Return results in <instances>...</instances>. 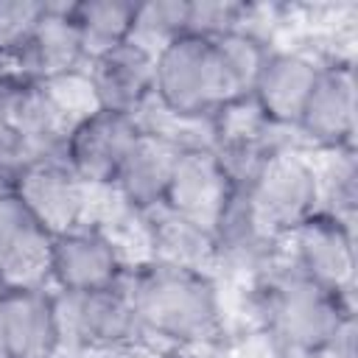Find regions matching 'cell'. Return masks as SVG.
I'll return each mask as SVG.
<instances>
[{
    "instance_id": "cell-11",
    "label": "cell",
    "mask_w": 358,
    "mask_h": 358,
    "mask_svg": "<svg viewBox=\"0 0 358 358\" xmlns=\"http://www.w3.org/2000/svg\"><path fill=\"white\" fill-rule=\"evenodd\" d=\"M62 347L56 294L48 285L0 291V358H56Z\"/></svg>"
},
{
    "instance_id": "cell-15",
    "label": "cell",
    "mask_w": 358,
    "mask_h": 358,
    "mask_svg": "<svg viewBox=\"0 0 358 358\" xmlns=\"http://www.w3.org/2000/svg\"><path fill=\"white\" fill-rule=\"evenodd\" d=\"M322 62L305 50L271 48L260 64L249 98L274 129H294L316 84Z\"/></svg>"
},
{
    "instance_id": "cell-19",
    "label": "cell",
    "mask_w": 358,
    "mask_h": 358,
    "mask_svg": "<svg viewBox=\"0 0 358 358\" xmlns=\"http://www.w3.org/2000/svg\"><path fill=\"white\" fill-rule=\"evenodd\" d=\"M137 3L131 0H81V3H67V17L81 39L87 64L129 42L131 36V20H134Z\"/></svg>"
},
{
    "instance_id": "cell-23",
    "label": "cell",
    "mask_w": 358,
    "mask_h": 358,
    "mask_svg": "<svg viewBox=\"0 0 358 358\" xmlns=\"http://www.w3.org/2000/svg\"><path fill=\"white\" fill-rule=\"evenodd\" d=\"M48 3L36 0H0V56H11L25 45Z\"/></svg>"
},
{
    "instance_id": "cell-13",
    "label": "cell",
    "mask_w": 358,
    "mask_h": 358,
    "mask_svg": "<svg viewBox=\"0 0 358 358\" xmlns=\"http://www.w3.org/2000/svg\"><path fill=\"white\" fill-rule=\"evenodd\" d=\"M154 76L157 53L131 39L87 64V87L95 106L134 117L154 101Z\"/></svg>"
},
{
    "instance_id": "cell-5",
    "label": "cell",
    "mask_w": 358,
    "mask_h": 358,
    "mask_svg": "<svg viewBox=\"0 0 358 358\" xmlns=\"http://www.w3.org/2000/svg\"><path fill=\"white\" fill-rule=\"evenodd\" d=\"M56 294L62 344L78 350H101L115 352L134 344L140 336V322L129 288V268L103 288L84 294Z\"/></svg>"
},
{
    "instance_id": "cell-22",
    "label": "cell",
    "mask_w": 358,
    "mask_h": 358,
    "mask_svg": "<svg viewBox=\"0 0 358 358\" xmlns=\"http://www.w3.org/2000/svg\"><path fill=\"white\" fill-rule=\"evenodd\" d=\"M252 6L246 3H229V0H187V25L185 34L193 36H224L238 28H249Z\"/></svg>"
},
{
    "instance_id": "cell-10",
    "label": "cell",
    "mask_w": 358,
    "mask_h": 358,
    "mask_svg": "<svg viewBox=\"0 0 358 358\" xmlns=\"http://www.w3.org/2000/svg\"><path fill=\"white\" fill-rule=\"evenodd\" d=\"M319 151L355 148V70L350 59H327L294 126Z\"/></svg>"
},
{
    "instance_id": "cell-7",
    "label": "cell",
    "mask_w": 358,
    "mask_h": 358,
    "mask_svg": "<svg viewBox=\"0 0 358 358\" xmlns=\"http://www.w3.org/2000/svg\"><path fill=\"white\" fill-rule=\"evenodd\" d=\"M140 131V117L92 106L67 129L62 159L90 187H109Z\"/></svg>"
},
{
    "instance_id": "cell-2",
    "label": "cell",
    "mask_w": 358,
    "mask_h": 358,
    "mask_svg": "<svg viewBox=\"0 0 358 358\" xmlns=\"http://www.w3.org/2000/svg\"><path fill=\"white\" fill-rule=\"evenodd\" d=\"M255 310L277 358H324L338 327L355 316L350 296H341L285 257L257 271Z\"/></svg>"
},
{
    "instance_id": "cell-4",
    "label": "cell",
    "mask_w": 358,
    "mask_h": 358,
    "mask_svg": "<svg viewBox=\"0 0 358 358\" xmlns=\"http://www.w3.org/2000/svg\"><path fill=\"white\" fill-rule=\"evenodd\" d=\"M238 190L257 229L274 243H282L291 229L322 210L316 159L285 143L277 145Z\"/></svg>"
},
{
    "instance_id": "cell-8",
    "label": "cell",
    "mask_w": 358,
    "mask_h": 358,
    "mask_svg": "<svg viewBox=\"0 0 358 358\" xmlns=\"http://www.w3.org/2000/svg\"><path fill=\"white\" fill-rule=\"evenodd\" d=\"M285 260L319 285L350 296L355 291V224L324 210L285 235Z\"/></svg>"
},
{
    "instance_id": "cell-21",
    "label": "cell",
    "mask_w": 358,
    "mask_h": 358,
    "mask_svg": "<svg viewBox=\"0 0 358 358\" xmlns=\"http://www.w3.org/2000/svg\"><path fill=\"white\" fill-rule=\"evenodd\" d=\"M187 25V0H151L137 3L134 20H131V42L159 50L171 39L182 36Z\"/></svg>"
},
{
    "instance_id": "cell-25",
    "label": "cell",
    "mask_w": 358,
    "mask_h": 358,
    "mask_svg": "<svg viewBox=\"0 0 358 358\" xmlns=\"http://www.w3.org/2000/svg\"><path fill=\"white\" fill-rule=\"evenodd\" d=\"M0 291H3V285H0Z\"/></svg>"
},
{
    "instance_id": "cell-6",
    "label": "cell",
    "mask_w": 358,
    "mask_h": 358,
    "mask_svg": "<svg viewBox=\"0 0 358 358\" xmlns=\"http://www.w3.org/2000/svg\"><path fill=\"white\" fill-rule=\"evenodd\" d=\"M3 185L25 204V210L50 232H67L87 224L90 213V185L81 182L62 154L36 157L14 168Z\"/></svg>"
},
{
    "instance_id": "cell-9",
    "label": "cell",
    "mask_w": 358,
    "mask_h": 358,
    "mask_svg": "<svg viewBox=\"0 0 358 358\" xmlns=\"http://www.w3.org/2000/svg\"><path fill=\"white\" fill-rule=\"evenodd\" d=\"M129 263L115 238L98 224H81L53 235L48 260V285L62 294H84L112 285Z\"/></svg>"
},
{
    "instance_id": "cell-1",
    "label": "cell",
    "mask_w": 358,
    "mask_h": 358,
    "mask_svg": "<svg viewBox=\"0 0 358 358\" xmlns=\"http://www.w3.org/2000/svg\"><path fill=\"white\" fill-rule=\"evenodd\" d=\"M129 288L143 338L176 350H204L224 338L221 291L210 271L148 257L129 266Z\"/></svg>"
},
{
    "instance_id": "cell-12",
    "label": "cell",
    "mask_w": 358,
    "mask_h": 358,
    "mask_svg": "<svg viewBox=\"0 0 358 358\" xmlns=\"http://www.w3.org/2000/svg\"><path fill=\"white\" fill-rule=\"evenodd\" d=\"M232 182L210 143L182 145L168 179L162 207L196 221L199 227H215L221 210L232 196Z\"/></svg>"
},
{
    "instance_id": "cell-24",
    "label": "cell",
    "mask_w": 358,
    "mask_h": 358,
    "mask_svg": "<svg viewBox=\"0 0 358 358\" xmlns=\"http://www.w3.org/2000/svg\"><path fill=\"white\" fill-rule=\"evenodd\" d=\"M0 179H6V151H3V126H0Z\"/></svg>"
},
{
    "instance_id": "cell-16",
    "label": "cell",
    "mask_w": 358,
    "mask_h": 358,
    "mask_svg": "<svg viewBox=\"0 0 358 358\" xmlns=\"http://www.w3.org/2000/svg\"><path fill=\"white\" fill-rule=\"evenodd\" d=\"M179 148H182V143H176L173 137L154 131V129H143L140 137L134 140V145L129 148L126 159L120 162L109 187L137 215H145V213L162 207Z\"/></svg>"
},
{
    "instance_id": "cell-14",
    "label": "cell",
    "mask_w": 358,
    "mask_h": 358,
    "mask_svg": "<svg viewBox=\"0 0 358 358\" xmlns=\"http://www.w3.org/2000/svg\"><path fill=\"white\" fill-rule=\"evenodd\" d=\"M50 241L53 235L0 185V285H48Z\"/></svg>"
},
{
    "instance_id": "cell-17",
    "label": "cell",
    "mask_w": 358,
    "mask_h": 358,
    "mask_svg": "<svg viewBox=\"0 0 358 358\" xmlns=\"http://www.w3.org/2000/svg\"><path fill=\"white\" fill-rule=\"evenodd\" d=\"M17 73L39 81V84H56L62 78H73L81 73V64H87L81 39L67 17V6H50L25 39V45L14 53Z\"/></svg>"
},
{
    "instance_id": "cell-20",
    "label": "cell",
    "mask_w": 358,
    "mask_h": 358,
    "mask_svg": "<svg viewBox=\"0 0 358 358\" xmlns=\"http://www.w3.org/2000/svg\"><path fill=\"white\" fill-rule=\"evenodd\" d=\"M322 154H327L324 165L316 162L322 210L347 224H355V201H358L355 148H338V151H322Z\"/></svg>"
},
{
    "instance_id": "cell-3",
    "label": "cell",
    "mask_w": 358,
    "mask_h": 358,
    "mask_svg": "<svg viewBox=\"0 0 358 358\" xmlns=\"http://www.w3.org/2000/svg\"><path fill=\"white\" fill-rule=\"evenodd\" d=\"M243 95L218 39L182 34L157 50L154 101L165 115L187 123H207Z\"/></svg>"
},
{
    "instance_id": "cell-18",
    "label": "cell",
    "mask_w": 358,
    "mask_h": 358,
    "mask_svg": "<svg viewBox=\"0 0 358 358\" xmlns=\"http://www.w3.org/2000/svg\"><path fill=\"white\" fill-rule=\"evenodd\" d=\"M140 218H145L151 260L210 271L213 266V232L210 229L199 227L196 221L168 207H157Z\"/></svg>"
}]
</instances>
